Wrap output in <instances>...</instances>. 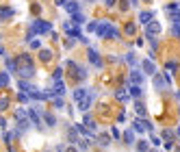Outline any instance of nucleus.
I'll use <instances>...</instances> for the list:
<instances>
[{
	"label": "nucleus",
	"mask_w": 180,
	"mask_h": 152,
	"mask_svg": "<svg viewBox=\"0 0 180 152\" xmlns=\"http://www.w3.org/2000/svg\"><path fill=\"white\" fill-rule=\"evenodd\" d=\"M17 74H20L22 78H31L35 74V67H33V61L28 55H24L20 57V67H17Z\"/></svg>",
	"instance_id": "obj_1"
},
{
	"label": "nucleus",
	"mask_w": 180,
	"mask_h": 152,
	"mask_svg": "<svg viewBox=\"0 0 180 152\" xmlns=\"http://www.w3.org/2000/svg\"><path fill=\"white\" fill-rule=\"evenodd\" d=\"M31 31H33V33L43 35V33H50V31H52V24H50V22H46V20H35V24L31 26Z\"/></svg>",
	"instance_id": "obj_2"
},
{
	"label": "nucleus",
	"mask_w": 180,
	"mask_h": 152,
	"mask_svg": "<svg viewBox=\"0 0 180 152\" xmlns=\"http://www.w3.org/2000/svg\"><path fill=\"white\" fill-rule=\"evenodd\" d=\"M15 118H17V124H20V130H26L31 126V118H28V111H17L15 113Z\"/></svg>",
	"instance_id": "obj_3"
},
{
	"label": "nucleus",
	"mask_w": 180,
	"mask_h": 152,
	"mask_svg": "<svg viewBox=\"0 0 180 152\" xmlns=\"http://www.w3.org/2000/svg\"><path fill=\"white\" fill-rule=\"evenodd\" d=\"M158 33H161V22L150 20V22L146 24V35H148V37H156Z\"/></svg>",
	"instance_id": "obj_4"
},
{
	"label": "nucleus",
	"mask_w": 180,
	"mask_h": 152,
	"mask_svg": "<svg viewBox=\"0 0 180 152\" xmlns=\"http://www.w3.org/2000/svg\"><path fill=\"white\" fill-rule=\"evenodd\" d=\"M91 102H93V94H87L83 100L78 102V109L80 111H89V106H91Z\"/></svg>",
	"instance_id": "obj_5"
},
{
	"label": "nucleus",
	"mask_w": 180,
	"mask_h": 152,
	"mask_svg": "<svg viewBox=\"0 0 180 152\" xmlns=\"http://www.w3.org/2000/svg\"><path fill=\"white\" fill-rule=\"evenodd\" d=\"M165 11L172 15V22H180V7H176V4H169Z\"/></svg>",
	"instance_id": "obj_6"
},
{
	"label": "nucleus",
	"mask_w": 180,
	"mask_h": 152,
	"mask_svg": "<svg viewBox=\"0 0 180 152\" xmlns=\"http://www.w3.org/2000/svg\"><path fill=\"white\" fill-rule=\"evenodd\" d=\"M69 67L74 70V76H78L80 80L87 78V70H85V67H80V65H76V63H69Z\"/></svg>",
	"instance_id": "obj_7"
},
{
	"label": "nucleus",
	"mask_w": 180,
	"mask_h": 152,
	"mask_svg": "<svg viewBox=\"0 0 180 152\" xmlns=\"http://www.w3.org/2000/svg\"><path fill=\"white\" fill-rule=\"evenodd\" d=\"M52 91H55L57 96H63V94H65V83H63L61 78H55V87H52Z\"/></svg>",
	"instance_id": "obj_8"
},
{
	"label": "nucleus",
	"mask_w": 180,
	"mask_h": 152,
	"mask_svg": "<svg viewBox=\"0 0 180 152\" xmlns=\"http://www.w3.org/2000/svg\"><path fill=\"white\" fill-rule=\"evenodd\" d=\"M89 63H93L96 67H102V61H100V55H98V52L96 50H89Z\"/></svg>",
	"instance_id": "obj_9"
},
{
	"label": "nucleus",
	"mask_w": 180,
	"mask_h": 152,
	"mask_svg": "<svg viewBox=\"0 0 180 152\" xmlns=\"http://www.w3.org/2000/svg\"><path fill=\"white\" fill-rule=\"evenodd\" d=\"M28 118H31V122H33V126H39V128H41V120H39V115H37V111H35V109H28Z\"/></svg>",
	"instance_id": "obj_10"
},
{
	"label": "nucleus",
	"mask_w": 180,
	"mask_h": 152,
	"mask_svg": "<svg viewBox=\"0 0 180 152\" xmlns=\"http://www.w3.org/2000/svg\"><path fill=\"white\" fill-rule=\"evenodd\" d=\"M150 130L152 126H150V122H143V120H134V130H137V133H141V130Z\"/></svg>",
	"instance_id": "obj_11"
},
{
	"label": "nucleus",
	"mask_w": 180,
	"mask_h": 152,
	"mask_svg": "<svg viewBox=\"0 0 180 152\" xmlns=\"http://www.w3.org/2000/svg\"><path fill=\"white\" fill-rule=\"evenodd\" d=\"M109 24L111 22H100V24H98V37H106V33H109Z\"/></svg>",
	"instance_id": "obj_12"
},
{
	"label": "nucleus",
	"mask_w": 180,
	"mask_h": 152,
	"mask_svg": "<svg viewBox=\"0 0 180 152\" xmlns=\"http://www.w3.org/2000/svg\"><path fill=\"white\" fill-rule=\"evenodd\" d=\"M63 7H65V9H67V11H69V13H78V11H80V7H78V2H74V0H67V2H65V4H63Z\"/></svg>",
	"instance_id": "obj_13"
},
{
	"label": "nucleus",
	"mask_w": 180,
	"mask_h": 152,
	"mask_svg": "<svg viewBox=\"0 0 180 152\" xmlns=\"http://www.w3.org/2000/svg\"><path fill=\"white\" fill-rule=\"evenodd\" d=\"M141 80H143V74H141V72H137V70H132V72H130V83L141 85Z\"/></svg>",
	"instance_id": "obj_14"
},
{
	"label": "nucleus",
	"mask_w": 180,
	"mask_h": 152,
	"mask_svg": "<svg viewBox=\"0 0 180 152\" xmlns=\"http://www.w3.org/2000/svg\"><path fill=\"white\" fill-rule=\"evenodd\" d=\"M87 94H89V91H87V89H76V91H74V102L78 104V102H80V100H83V98H85Z\"/></svg>",
	"instance_id": "obj_15"
},
{
	"label": "nucleus",
	"mask_w": 180,
	"mask_h": 152,
	"mask_svg": "<svg viewBox=\"0 0 180 152\" xmlns=\"http://www.w3.org/2000/svg\"><path fill=\"white\" fill-rule=\"evenodd\" d=\"M143 72L152 76V74L156 72V70H154V63H152V61H143Z\"/></svg>",
	"instance_id": "obj_16"
},
{
	"label": "nucleus",
	"mask_w": 180,
	"mask_h": 152,
	"mask_svg": "<svg viewBox=\"0 0 180 152\" xmlns=\"http://www.w3.org/2000/svg\"><path fill=\"white\" fill-rule=\"evenodd\" d=\"M150 20H152V13H148V11H141V13H139V22H141L143 26H146Z\"/></svg>",
	"instance_id": "obj_17"
},
{
	"label": "nucleus",
	"mask_w": 180,
	"mask_h": 152,
	"mask_svg": "<svg viewBox=\"0 0 180 152\" xmlns=\"http://www.w3.org/2000/svg\"><path fill=\"white\" fill-rule=\"evenodd\" d=\"M106 37H113V39H120V31L115 28L113 24H109V33H106Z\"/></svg>",
	"instance_id": "obj_18"
},
{
	"label": "nucleus",
	"mask_w": 180,
	"mask_h": 152,
	"mask_svg": "<svg viewBox=\"0 0 180 152\" xmlns=\"http://www.w3.org/2000/svg\"><path fill=\"white\" fill-rule=\"evenodd\" d=\"M115 98H117L120 102H126V100H128V94H126V89H117V91H115Z\"/></svg>",
	"instance_id": "obj_19"
},
{
	"label": "nucleus",
	"mask_w": 180,
	"mask_h": 152,
	"mask_svg": "<svg viewBox=\"0 0 180 152\" xmlns=\"http://www.w3.org/2000/svg\"><path fill=\"white\" fill-rule=\"evenodd\" d=\"M39 59L43 61V63H48V61L52 59V52L50 50H39Z\"/></svg>",
	"instance_id": "obj_20"
},
{
	"label": "nucleus",
	"mask_w": 180,
	"mask_h": 152,
	"mask_svg": "<svg viewBox=\"0 0 180 152\" xmlns=\"http://www.w3.org/2000/svg\"><path fill=\"white\" fill-rule=\"evenodd\" d=\"M13 15V11H11V9H7V7H2V9H0V20H7V17H11Z\"/></svg>",
	"instance_id": "obj_21"
},
{
	"label": "nucleus",
	"mask_w": 180,
	"mask_h": 152,
	"mask_svg": "<svg viewBox=\"0 0 180 152\" xmlns=\"http://www.w3.org/2000/svg\"><path fill=\"white\" fill-rule=\"evenodd\" d=\"M7 70H9L11 74H15V72H17V65H15V61H13V59H9V57H7Z\"/></svg>",
	"instance_id": "obj_22"
},
{
	"label": "nucleus",
	"mask_w": 180,
	"mask_h": 152,
	"mask_svg": "<svg viewBox=\"0 0 180 152\" xmlns=\"http://www.w3.org/2000/svg\"><path fill=\"white\" fill-rule=\"evenodd\" d=\"M130 96H132V98H139V96H141V87L132 83V85H130Z\"/></svg>",
	"instance_id": "obj_23"
},
{
	"label": "nucleus",
	"mask_w": 180,
	"mask_h": 152,
	"mask_svg": "<svg viewBox=\"0 0 180 152\" xmlns=\"http://www.w3.org/2000/svg\"><path fill=\"white\" fill-rule=\"evenodd\" d=\"M72 17H74V24H78V26L85 22V17H83V13H80V11H78V13H72Z\"/></svg>",
	"instance_id": "obj_24"
},
{
	"label": "nucleus",
	"mask_w": 180,
	"mask_h": 152,
	"mask_svg": "<svg viewBox=\"0 0 180 152\" xmlns=\"http://www.w3.org/2000/svg\"><path fill=\"white\" fill-rule=\"evenodd\" d=\"M124 141H126V144H132V141H134L132 130H126V133H124Z\"/></svg>",
	"instance_id": "obj_25"
},
{
	"label": "nucleus",
	"mask_w": 180,
	"mask_h": 152,
	"mask_svg": "<svg viewBox=\"0 0 180 152\" xmlns=\"http://www.w3.org/2000/svg\"><path fill=\"white\" fill-rule=\"evenodd\" d=\"M9 85V74L4 72V74H0V87H7Z\"/></svg>",
	"instance_id": "obj_26"
},
{
	"label": "nucleus",
	"mask_w": 180,
	"mask_h": 152,
	"mask_svg": "<svg viewBox=\"0 0 180 152\" xmlns=\"http://www.w3.org/2000/svg\"><path fill=\"white\" fill-rule=\"evenodd\" d=\"M43 118H46V124H48V126H55V124H57V120L52 118L50 113H48V115H43Z\"/></svg>",
	"instance_id": "obj_27"
},
{
	"label": "nucleus",
	"mask_w": 180,
	"mask_h": 152,
	"mask_svg": "<svg viewBox=\"0 0 180 152\" xmlns=\"http://www.w3.org/2000/svg\"><path fill=\"white\" fill-rule=\"evenodd\" d=\"M154 85H156V89H161V87H165V80L161 78V76H156L154 78Z\"/></svg>",
	"instance_id": "obj_28"
},
{
	"label": "nucleus",
	"mask_w": 180,
	"mask_h": 152,
	"mask_svg": "<svg viewBox=\"0 0 180 152\" xmlns=\"http://www.w3.org/2000/svg\"><path fill=\"white\" fill-rule=\"evenodd\" d=\"M9 106V98H0V111H4Z\"/></svg>",
	"instance_id": "obj_29"
},
{
	"label": "nucleus",
	"mask_w": 180,
	"mask_h": 152,
	"mask_svg": "<svg viewBox=\"0 0 180 152\" xmlns=\"http://www.w3.org/2000/svg\"><path fill=\"white\" fill-rule=\"evenodd\" d=\"M98 141H100L102 146H109V135H100V137H98Z\"/></svg>",
	"instance_id": "obj_30"
},
{
	"label": "nucleus",
	"mask_w": 180,
	"mask_h": 152,
	"mask_svg": "<svg viewBox=\"0 0 180 152\" xmlns=\"http://www.w3.org/2000/svg\"><path fill=\"white\" fill-rule=\"evenodd\" d=\"M87 31H89V33L98 31V22H91V24H87Z\"/></svg>",
	"instance_id": "obj_31"
},
{
	"label": "nucleus",
	"mask_w": 180,
	"mask_h": 152,
	"mask_svg": "<svg viewBox=\"0 0 180 152\" xmlns=\"http://www.w3.org/2000/svg\"><path fill=\"white\" fill-rule=\"evenodd\" d=\"M137 113L139 115H146V106H143L141 102H137Z\"/></svg>",
	"instance_id": "obj_32"
},
{
	"label": "nucleus",
	"mask_w": 180,
	"mask_h": 152,
	"mask_svg": "<svg viewBox=\"0 0 180 152\" xmlns=\"http://www.w3.org/2000/svg\"><path fill=\"white\" fill-rule=\"evenodd\" d=\"M174 35L180 37V22H174Z\"/></svg>",
	"instance_id": "obj_33"
},
{
	"label": "nucleus",
	"mask_w": 180,
	"mask_h": 152,
	"mask_svg": "<svg viewBox=\"0 0 180 152\" xmlns=\"http://www.w3.org/2000/svg\"><path fill=\"white\" fill-rule=\"evenodd\" d=\"M126 33H128V35H132L134 33V24H126V28H124Z\"/></svg>",
	"instance_id": "obj_34"
},
{
	"label": "nucleus",
	"mask_w": 180,
	"mask_h": 152,
	"mask_svg": "<svg viewBox=\"0 0 180 152\" xmlns=\"http://www.w3.org/2000/svg\"><path fill=\"white\" fill-rule=\"evenodd\" d=\"M137 150H148V144H146V141H139V144H137Z\"/></svg>",
	"instance_id": "obj_35"
},
{
	"label": "nucleus",
	"mask_w": 180,
	"mask_h": 152,
	"mask_svg": "<svg viewBox=\"0 0 180 152\" xmlns=\"http://www.w3.org/2000/svg\"><path fill=\"white\" fill-rule=\"evenodd\" d=\"M126 61H128L130 65H134V55H128V57H126Z\"/></svg>",
	"instance_id": "obj_36"
},
{
	"label": "nucleus",
	"mask_w": 180,
	"mask_h": 152,
	"mask_svg": "<svg viewBox=\"0 0 180 152\" xmlns=\"http://www.w3.org/2000/svg\"><path fill=\"white\" fill-rule=\"evenodd\" d=\"M69 139H72V141H76V130H74V128L69 130Z\"/></svg>",
	"instance_id": "obj_37"
},
{
	"label": "nucleus",
	"mask_w": 180,
	"mask_h": 152,
	"mask_svg": "<svg viewBox=\"0 0 180 152\" xmlns=\"http://www.w3.org/2000/svg\"><path fill=\"white\" fill-rule=\"evenodd\" d=\"M31 48H39V41L37 39H31Z\"/></svg>",
	"instance_id": "obj_38"
},
{
	"label": "nucleus",
	"mask_w": 180,
	"mask_h": 152,
	"mask_svg": "<svg viewBox=\"0 0 180 152\" xmlns=\"http://www.w3.org/2000/svg\"><path fill=\"white\" fill-rule=\"evenodd\" d=\"M104 2H106V7H111V4L115 2V0H104Z\"/></svg>",
	"instance_id": "obj_39"
},
{
	"label": "nucleus",
	"mask_w": 180,
	"mask_h": 152,
	"mask_svg": "<svg viewBox=\"0 0 180 152\" xmlns=\"http://www.w3.org/2000/svg\"><path fill=\"white\" fill-rule=\"evenodd\" d=\"M2 126H4V120H2V118H0V128H2Z\"/></svg>",
	"instance_id": "obj_40"
}]
</instances>
